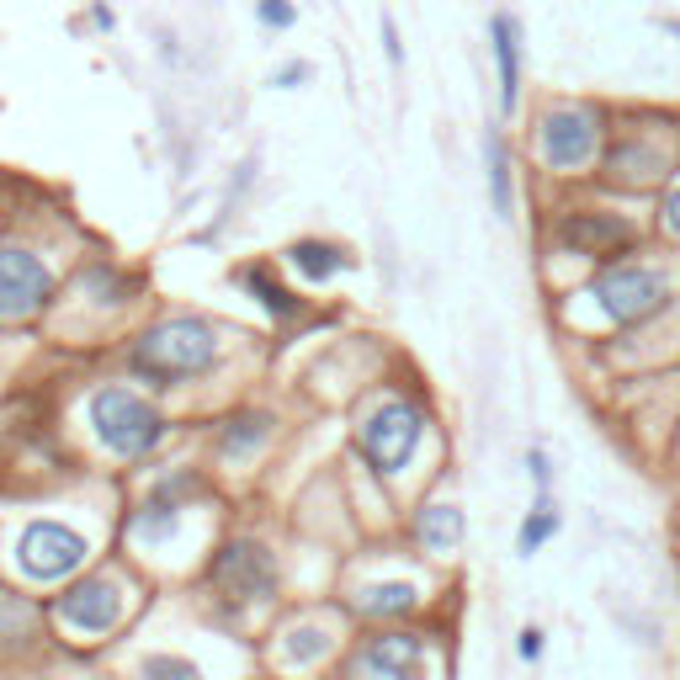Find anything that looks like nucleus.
Instances as JSON below:
<instances>
[{"label": "nucleus", "instance_id": "0eeeda50", "mask_svg": "<svg viewBox=\"0 0 680 680\" xmlns=\"http://www.w3.org/2000/svg\"><path fill=\"white\" fill-rule=\"evenodd\" d=\"M74 431L80 441L97 452L101 462H112V468H144L166 452L176 431H181V420L170 410L166 399L154 389H144L139 378H128V372H107V378H91L86 389L74 393Z\"/></svg>", "mask_w": 680, "mask_h": 680}, {"label": "nucleus", "instance_id": "bb28decb", "mask_svg": "<svg viewBox=\"0 0 680 680\" xmlns=\"http://www.w3.org/2000/svg\"><path fill=\"white\" fill-rule=\"evenodd\" d=\"M649 229H654V244L680 256V176L654 197V213H649Z\"/></svg>", "mask_w": 680, "mask_h": 680}, {"label": "nucleus", "instance_id": "cd10ccee", "mask_svg": "<svg viewBox=\"0 0 680 680\" xmlns=\"http://www.w3.org/2000/svg\"><path fill=\"white\" fill-rule=\"evenodd\" d=\"M256 22L267 32H288L298 27V0H256Z\"/></svg>", "mask_w": 680, "mask_h": 680}, {"label": "nucleus", "instance_id": "c9c22d12", "mask_svg": "<svg viewBox=\"0 0 680 680\" xmlns=\"http://www.w3.org/2000/svg\"><path fill=\"white\" fill-rule=\"evenodd\" d=\"M0 680H17V676H11V670H0Z\"/></svg>", "mask_w": 680, "mask_h": 680}, {"label": "nucleus", "instance_id": "aec40b11", "mask_svg": "<svg viewBox=\"0 0 680 680\" xmlns=\"http://www.w3.org/2000/svg\"><path fill=\"white\" fill-rule=\"evenodd\" d=\"M53 643L49 632V611L43 596H32L22 584L0 580V664H17V659L43 654Z\"/></svg>", "mask_w": 680, "mask_h": 680}, {"label": "nucleus", "instance_id": "20e7f679", "mask_svg": "<svg viewBox=\"0 0 680 680\" xmlns=\"http://www.w3.org/2000/svg\"><path fill=\"white\" fill-rule=\"evenodd\" d=\"M240 351V330L202 309H160L144 324H133L118 346V362L128 378H139L160 399L181 389H202L229 372Z\"/></svg>", "mask_w": 680, "mask_h": 680}, {"label": "nucleus", "instance_id": "a878e982", "mask_svg": "<svg viewBox=\"0 0 680 680\" xmlns=\"http://www.w3.org/2000/svg\"><path fill=\"white\" fill-rule=\"evenodd\" d=\"M559 532H563L559 494H532V506H527L521 527H516V559H537Z\"/></svg>", "mask_w": 680, "mask_h": 680}, {"label": "nucleus", "instance_id": "f8f14e48", "mask_svg": "<svg viewBox=\"0 0 680 680\" xmlns=\"http://www.w3.org/2000/svg\"><path fill=\"white\" fill-rule=\"evenodd\" d=\"M139 303H144V277L139 271H128L112 256H80L43 324H49V336L70 340V346L122 340V324L133 319Z\"/></svg>", "mask_w": 680, "mask_h": 680}, {"label": "nucleus", "instance_id": "a211bd4d", "mask_svg": "<svg viewBox=\"0 0 680 680\" xmlns=\"http://www.w3.org/2000/svg\"><path fill=\"white\" fill-rule=\"evenodd\" d=\"M378 378H389V346L378 336H346L330 340L303 367V393H314L319 404H340V399H362Z\"/></svg>", "mask_w": 680, "mask_h": 680}, {"label": "nucleus", "instance_id": "423d86ee", "mask_svg": "<svg viewBox=\"0 0 680 680\" xmlns=\"http://www.w3.org/2000/svg\"><path fill=\"white\" fill-rule=\"evenodd\" d=\"M288 553L261 527H223L197 569V601L219 628H250L288 607Z\"/></svg>", "mask_w": 680, "mask_h": 680}, {"label": "nucleus", "instance_id": "1a4fd4ad", "mask_svg": "<svg viewBox=\"0 0 680 680\" xmlns=\"http://www.w3.org/2000/svg\"><path fill=\"white\" fill-rule=\"evenodd\" d=\"M107 559V527L91 516H64L53 506H38L17 516L0 542V580L22 584L32 596H53L59 584L86 574Z\"/></svg>", "mask_w": 680, "mask_h": 680}, {"label": "nucleus", "instance_id": "c85d7f7f", "mask_svg": "<svg viewBox=\"0 0 680 680\" xmlns=\"http://www.w3.org/2000/svg\"><path fill=\"white\" fill-rule=\"evenodd\" d=\"M527 479H532V494H553V452L542 441L527 447Z\"/></svg>", "mask_w": 680, "mask_h": 680}, {"label": "nucleus", "instance_id": "f3484780", "mask_svg": "<svg viewBox=\"0 0 680 680\" xmlns=\"http://www.w3.org/2000/svg\"><path fill=\"white\" fill-rule=\"evenodd\" d=\"M288 431V420L267 399H240L208 420V468L219 473V484H250L271 462L277 441Z\"/></svg>", "mask_w": 680, "mask_h": 680}, {"label": "nucleus", "instance_id": "473e14b6", "mask_svg": "<svg viewBox=\"0 0 680 680\" xmlns=\"http://www.w3.org/2000/svg\"><path fill=\"white\" fill-rule=\"evenodd\" d=\"M32 680H97V676H86V670H64V664H53V670H38Z\"/></svg>", "mask_w": 680, "mask_h": 680}, {"label": "nucleus", "instance_id": "39448f33", "mask_svg": "<svg viewBox=\"0 0 680 680\" xmlns=\"http://www.w3.org/2000/svg\"><path fill=\"white\" fill-rule=\"evenodd\" d=\"M149 590H154V580L139 563L122 559V553H107L86 574H74L70 584L43 596L53 643L70 649V654H107L112 643H122L139 628V617L149 611Z\"/></svg>", "mask_w": 680, "mask_h": 680}, {"label": "nucleus", "instance_id": "6e6552de", "mask_svg": "<svg viewBox=\"0 0 680 680\" xmlns=\"http://www.w3.org/2000/svg\"><path fill=\"white\" fill-rule=\"evenodd\" d=\"M441 569L404 548H357L336 569L340 607L357 617V628H393V622H426L441 596Z\"/></svg>", "mask_w": 680, "mask_h": 680}, {"label": "nucleus", "instance_id": "4468645a", "mask_svg": "<svg viewBox=\"0 0 680 680\" xmlns=\"http://www.w3.org/2000/svg\"><path fill=\"white\" fill-rule=\"evenodd\" d=\"M70 261L32 223H0V336L43 324L59 303Z\"/></svg>", "mask_w": 680, "mask_h": 680}, {"label": "nucleus", "instance_id": "72a5a7b5", "mask_svg": "<svg viewBox=\"0 0 680 680\" xmlns=\"http://www.w3.org/2000/svg\"><path fill=\"white\" fill-rule=\"evenodd\" d=\"M664 32H670V38H680V17H664Z\"/></svg>", "mask_w": 680, "mask_h": 680}, {"label": "nucleus", "instance_id": "b1692460", "mask_svg": "<svg viewBox=\"0 0 680 680\" xmlns=\"http://www.w3.org/2000/svg\"><path fill=\"white\" fill-rule=\"evenodd\" d=\"M489 53H494V86H500V118L521 112V22L516 11L489 17Z\"/></svg>", "mask_w": 680, "mask_h": 680}, {"label": "nucleus", "instance_id": "4be33fe9", "mask_svg": "<svg viewBox=\"0 0 680 680\" xmlns=\"http://www.w3.org/2000/svg\"><path fill=\"white\" fill-rule=\"evenodd\" d=\"M282 267H288L303 288H330L336 277L357 271V250L346 240H330V234H298V240L282 250Z\"/></svg>", "mask_w": 680, "mask_h": 680}, {"label": "nucleus", "instance_id": "5701e85b", "mask_svg": "<svg viewBox=\"0 0 680 680\" xmlns=\"http://www.w3.org/2000/svg\"><path fill=\"white\" fill-rule=\"evenodd\" d=\"M234 288L250 292L271 324H298V319H309V298L292 288L271 261H240V267H234Z\"/></svg>", "mask_w": 680, "mask_h": 680}, {"label": "nucleus", "instance_id": "2eb2a0df", "mask_svg": "<svg viewBox=\"0 0 680 680\" xmlns=\"http://www.w3.org/2000/svg\"><path fill=\"white\" fill-rule=\"evenodd\" d=\"M542 250L548 261H584V267H607L622 256L654 250V229L628 213L622 202H580L569 197L542 219Z\"/></svg>", "mask_w": 680, "mask_h": 680}, {"label": "nucleus", "instance_id": "412c9836", "mask_svg": "<svg viewBox=\"0 0 680 680\" xmlns=\"http://www.w3.org/2000/svg\"><path fill=\"white\" fill-rule=\"evenodd\" d=\"M112 680H219V676L187 643H128Z\"/></svg>", "mask_w": 680, "mask_h": 680}, {"label": "nucleus", "instance_id": "f03ea898", "mask_svg": "<svg viewBox=\"0 0 680 680\" xmlns=\"http://www.w3.org/2000/svg\"><path fill=\"white\" fill-rule=\"evenodd\" d=\"M346 447H351V462L362 473H372L410 510L414 494L441 479V468H426V462H441V414L431 389L410 367L378 378L362 399H351Z\"/></svg>", "mask_w": 680, "mask_h": 680}, {"label": "nucleus", "instance_id": "393cba45", "mask_svg": "<svg viewBox=\"0 0 680 680\" xmlns=\"http://www.w3.org/2000/svg\"><path fill=\"white\" fill-rule=\"evenodd\" d=\"M484 187L500 223H516V154L500 128H484Z\"/></svg>", "mask_w": 680, "mask_h": 680}, {"label": "nucleus", "instance_id": "f257e3e1", "mask_svg": "<svg viewBox=\"0 0 680 680\" xmlns=\"http://www.w3.org/2000/svg\"><path fill=\"white\" fill-rule=\"evenodd\" d=\"M118 553L149 580H187L223 537V484L208 462H160L112 521Z\"/></svg>", "mask_w": 680, "mask_h": 680}, {"label": "nucleus", "instance_id": "6ab92c4d", "mask_svg": "<svg viewBox=\"0 0 680 680\" xmlns=\"http://www.w3.org/2000/svg\"><path fill=\"white\" fill-rule=\"evenodd\" d=\"M404 542L420 559H431L437 569H452L468 548V510H462L452 479L441 473L437 484H426L404 510Z\"/></svg>", "mask_w": 680, "mask_h": 680}, {"label": "nucleus", "instance_id": "f704fd0d", "mask_svg": "<svg viewBox=\"0 0 680 680\" xmlns=\"http://www.w3.org/2000/svg\"><path fill=\"white\" fill-rule=\"evenodd\" d=\"M676 458H680V426H676Z\"/></svg>", "mask_w": 680, "mask_h": 680}, {"label": "nucleus", "instance_id": "7ed1b4c3", "mask_svg": "<svg viewBox=\"0 0 680 680\" xmlns=\"http://www.w3.org/2000/svg\"><path fill=\"white\" fill-rule=\"evenodd\" d=\"M680 292V261L664 250H643V256H622L607 267H590L584 282H574L569 292L553 298V319L563 330H574L580 340L607 346L617 336H632L654 319L676 314Z\"/></svg>", "mask_w": 680, "mask_h": 680}, {"label": "nucleus", "instance_id": "dca6fc26", "mask_svg": "<svg viewBox=\"0 0 680 680\" xmlns=\"http://www.w3.org/2000/svg\"><path fill=\"white\" fill-rule=\"evenodd\" d=\"M330 680H447V643L426 622L357 628Z\"/></svg>", "mask_w": 680, "mask_h": 680}, {"label": "nucleus", "instance_id": "2f4dec72", "mask_svg": "<svg viewBox=\"0 0 680 680\" xmlns=\"http://www.w3.org/2000/svg\"><path fill=\"white\" fill-rule=\"evenodd\" d=\"M383 49H389V64H393V70H404V43H399V22H393L389 11H383Z\"/></svg>", "mask_w": 680, "mask_h": 680}, {"label": "nucleus", "instance_id": "7c9ffc66", "mask_svg": "<svg viewBox=\"0 0 680 680\" xmlns=\"http://www.w3.org/2000/svg\"><path fill=\"white\" fill-rule=\"evenodd\" d=\"M309 80H314V64H309V59H288V64L271 70V86H277V91H298V86H309Z\"/></svg>", "mask_w": 680, "mask_h": 680}, {"label": "nucleus", "instance_id": "c756f323", "mask_svg": "<svg viewBox=\"0 0 680 680\" xmlns=\"http://www.w3.org/2000/svg\"><path fill=\"white\" fill-rule=\"evenodd\" d=\"M542 654H548V632L537 628V622H527V628L516 632V659L521 664H542Z\"/></svg>", "mask_w": 680, "mask_h": 680}, {"label": "nucleus", "instance_id": "ddd939ff", "mask_svg": "<svg viewBox=\"0 0 680 680\" xmlns=\"http://www.w3.org/2000/svg\"><path fill=\"white\" fill-rule=\"evenodd\" d=\"M607 133H611V107L590 97H548L527 122V149H532V166L559 181H596V166L607 154Z\"/></svg>", "mask_w": 680, "mask_h": 680}, {"label": "nucleus", "instance_id": "9b49d317", "mask_svg": "<svg viewBox=\"0 0 680 680\" xmlns=\"http://www.w3.org/2000/svg\"><path fill=\"white\" fill-rule=\"evenodd\" d=\"M351 638H357V617L340 607V596H309L271 617L256 654L271 680H330Z\"/></svg>", "mask_w": 680, "mask_h": 680}, {"label": "nucleus", "instance_id": "e433bc0d", "mask_svg": "<svg viewBox=\"0 0 680 680\" xmlns=\"http://www.w3.org/2000/svg\"><path fill=\"white\" fill-rule=\"evenodd\" d=\"M676 314H680V292H676Z\"/></svg>", "mask_w": 680, "mask_h": 680}, {"label": "nucleus", "instance_id": "9d476101", "mask_svg": "<svg viewBox=\"0 0 680 680\" xmlns=\"http://www.w3.org/2000/svg\"><path fill=\"white\" fill-rule=\"evenodd\" d=\"M680 176V112L676 107H611L607 154L596 166V192L617 197H659Z\"/></svg>", "mask_w": 680, "mask_h": 680}]
</instances>
